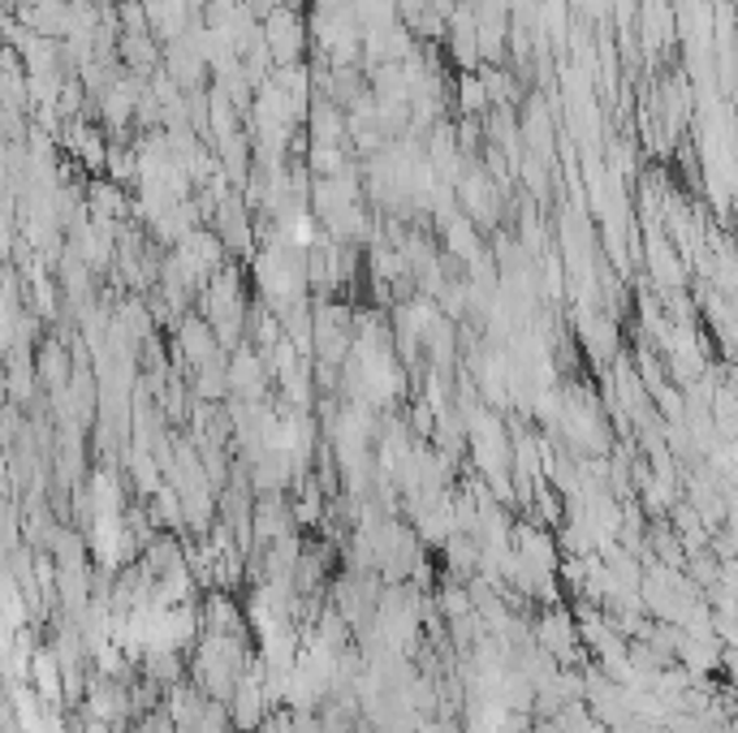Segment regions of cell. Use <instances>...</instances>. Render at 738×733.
Wrapping results in <instances>:
<instances>
[{
  "label": "cell",
  "instance_id": "cell-1",
  "mask_svg": "<svg viewBox=\"0 0 738 733\" xmlns=\"http://www.w3.org/2000/svg\"><path fill=\"white\" fill-rule=\"evenodd\" d=\"M575 626H570V617L566 613H544V621H540V648L549 652L553 660H575Z\"/></svg>",
  "mask_w": 738,
  "mask_h": 733
}]
</instances>
